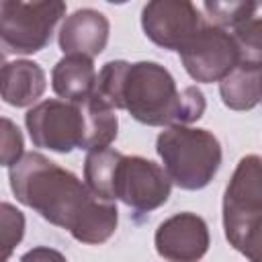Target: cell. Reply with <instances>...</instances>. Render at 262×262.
Masks as SVG:
<instances>
[{"label": "cell", "mask_w": 262, "mask_h": 262, "mask_svg": "<svg viewBox=\"0 0 262 262\" xmlns=\"http://www.w3.org/2000/svg\"><path fill=\"white\" fill-rule=\"evenodd\" d=\"M0 215H2V262H6L14 250V246L23 239L25 235V215L14 209L10 203L0 205Z\"/></svg>", "instance_id": "obj_20"}, {"label": "cell", "mask_w": 262, "mask_h": 262, "mask_svg": "<svg viewBox=\"0 0 262 262\" xmlns=\"http://www.w3.org/2000/svg\"><path fill=\"white\" fill-rule=\"evenodd\" d=\"M231 37L235 41L239 63L262 68V16H250L231 29Z\"/></svg>", "instance_id": "obj_17"}, {"label": "cell", "mask_w": 262, "mask_h": 262, "mask_svg": "<svg viewBox=\"0 0 262 262\" xmlns=\"http://www.w3.org/2000/svg\"><path fill=\"white\" fill-rule=\"evenodd\" d=\"M203 10L207 12L211 25H217L221 29H233L239 23L254 16L258 10L256 2H205Z\"/></svg>", "instance_id": "obj_19"}, {"label": "cell", "mask_w": 262, "mask_h": 262, "mask_svg": "<svg viewBox=\"0 0 262 262\" xmlns=\"http://www.w3.org/2000/svg\"><path fill=\"white\" fill-rule=\"evenodd\" d=\"M225 237L250 262H262V215L225 231Z\"/></svg>", "instance_id": "obj_18"}, {"label": "cell", "mask_w": 262, "mask_h": 262, "mask_svg": "<svg viewBox=\"0 0 262 262\" xmlns=\"http://www.w3.org/2000/svg\"><path fill=\"white\" fill-rule=\"evenodd\" d=\"M23 156L25 154H23V133H20V129L8 117H2V156H0L2 166H6V168L14 166Z\"/></svg>", "instance_id": "obj_21"}, {"label": "cell", "mask_w": 262, "mask_h": 262, "mask_svg": "<svg viewBox=\"0 0 262 262\" xmlns=\"http://www.w3.org/2000/svg\"><path fill=\"white\" fill-rule=\"evenodd\" d=\"M96 78L98 74L90 57L63 55L51 70V88L68 102H84L94 94Z\"/></svg>", "instance_id": "obj_13"}, {"label": "cell", "mask_w": 262, "mask_h": 262, "mask_svg": "<svg viewBox=\"0 0 262 262\" xmlns=\"http://www.w3.org/2000/svg\"><path fill=\"white\" fill-rule=\"evenodd\" d=\"M262 215V158L244 156L223 194V229L229 231Z\"/></svg>", "instance_id": "obj_10"}, {"label": "cell", "mask_w": 262, "mask_h": 262, "mask_svg": "<svg viewBox=\"0 0 262 262\" xmlns=\"http://www.w3.org/2000/svg\"><path fill=\"white\" fill-rule=\"evenodd\" d=\"M172 190L166 170L141 156H123L115 176V201L119 199L135 213L162 207Z\"/></svg>", "instance_id": "obj_7"}, {"label": "cell", "mask_w": 262, "mask_h": 262, "mask_svg": "<svg viewBox=\"0 0 262 262\" xmlns=\"http://www.w3.org/2000/svg\"><path fill=\"white\" fill-rule=\"evenodd\" d=\"M82 104L84 113V145L82 149H104L117 139L119 119L113 106L102 102L96 96L86 98Z\"/></svg>", "instance_id": "obj_15"}, {"label": "cell", "mask_w": 262, "mask_h": 262, "mask_svg": "<svg viewBox=\"0 0 262 262\" xmlns=\"http://www.w3.org/2000/svg\"><path fill=\"white\" fill-rule=\"evenodd\" d=\"M156 151L168 178L182 190L205 188L221 166L219 139L199 127L176 125L164 129L156 139Z\"/></svg>", "instance_id": "obj_3"}, {"label": "cell", "mask_w": 262, "mask_h": 262, "mask_svg": "<svg viewBox=\"0 0 262 262\" xmlns=\"http://www.w3.org/2000/svg\"><path fill=\"white\" fill-rule=\"evenodd\" d=\"M108 18L94 8H80L66 16L59 27L57 43L63 55L96 57L108 43Z\"/></svg>", "instance_id": "obj_11"}, {"label": "cell", "mask_w": 262, "mask_h": 262, "mask_svg": "<svg viewBox=\"0 0 262 262\" xmlns=\"http://www.w3.org/2000/svg\"><path fill=\"white\" fill-rule=\"evenodd\" d=\"M92 96L149 127L190 125L207 108L205 94L196 86L178 90L174 76L158 61H106Z\"/></svg>", "instance_id": "obj_2"}, {"label": "cell", "mask_w": 262, "mask_h": 262, "mask_svg": "<svg viewBox=\"0 0 262 262\" xmlns=\"http://www.w3.org/2000/svg\"><path fill=\"white\" fill-rule=\"evenodd\" d=\"M45 86H47L45 72L35 61L16 59V61H6L2 66L0 90H2V100L10 106L16 108L31 106L43 96Z\"/></svg>", "instance_id": "obj_12"}, {"label": "cell", "mask_w": 262, "mask_h": 262, "mask_svg": "<svg viewBox=\"0 0 262 262\" xmlns=\"http://www.w3.org/2000/svg\"><path fill=\"white\" fill-rule=\"evenodd\" d=\"M205 25L199 8L188 0H154L141 10L145 37L172 51H180Z\"/></svg>", "instance_id": "obj_8"}, {"label": "cell", "mask_w": 262, "mask_h": 262, "mask_svg": "<svg viewBox=\"0 0 262 262\" xmlns=\"http://www.w3.org/2000/svg\"><path fill=\"white\" fill-rule=\"evenodd\" d=\"M25 125L35 147L70 154L84 145V113L80 102L43 100L27 111Z\"/></svg>", "instance_id": "obj_5"}, {"label": "cell", "mask_w": 262, "mask_h": 262, "mask_svg": "<svg viewBox=\"0 0 262 262\" xmlns=\"http://www.w3.org/2000/svg\"><path fill=\"white\" fill-rule=\"evenodd\" d=\"M20 262H68L66 256L53 248H47V246H37L29 252H25L20 256Z\"/></svg>", "instance_id": "obj_22"}, {"label": "cell", "mask_w": 262, "mask_h": 262, "mask_svg": "<svg viewBox=\"0 0 262 262\" xmlns=\"http://www.w3.org/2000/svg\"><path fill=\"white\" fill-rule=\"evenodd\" d=\"M8 180L18 203L66 229L76 242L98 246L117 231V205L98 199L74 172L39 151H29L10 166Z\"/></svg>", "instance_id": "obj_1"}, {"label": "cell", "mask_w": 262, "mask_h": 262, "mask_svg": "<svg viewBox=\"0 0 262 262\" xmlns=\"http://www.w3.org/2000/svg\"><path fill=\"white\" fill-rule=\"evenodd\" d=\"M66 14L61 0L43 2H0V41L2 51L16 55H31L45 49L51 41L53 29Z\"/></svg>", "instance_id": "obj_4"}, {"label": "cell", "mask_w": 262, "mask_h": 262, "mask_svg": "<svg viewBox=\"0 0 262 262\" xmlns=\"http://www.w3.org/2000/svg\"><path fill=\"white\" fill-rule=\"evenodd\" d=\"M154 244L156 252L168 262H199L209 250L211 235L201 215L184 211L158 225Z\"/></svg>", "instance_id": "obj_9"}, {"label": "cell", "mask_w": 262, "mask_h": 262, "mask_svg": "<svg viewBox=\"0 0 262 262\" xmlns=\"http://www.w3.org/2000/svg\"><path fill=\"white\" fill-rule=\"evenodd\" d=\"M186 74L201 84L221 82L239 66V53L229 31L207 23L180 51Z\"/></svg>", "instance_id": "obj_6"}, {"label": "cell", "mask_w": 262, "mask_h": 262, "mask_svg": "<svg viewBox=\"0 0 262 262\" xmlns=\"http://www.w3.org/2000/svg\"><path fill=\"white\" fill-rule=\"evenodd\" d=\"M219 94L227 108L250 111L262 100V68L239 63L219 82Z\"/></svg>", "instance_id": "obj_14"}, {"label": "cell", "mask_w": 262, "mask_h": 262, "mask_svg": "<svg viewBox=\"0 0 262 262\" xmlns=\"http://www.w3.org/2000/svg\"><path fill=\"white\" fill-rule=\"evenodd\" d=\"M123 154L104 147V149H92L86 154L84 160V180L86 186L102 201L115 203V176Z\"/></svg>", "instance_id": "obj_16"}]
</instances>
